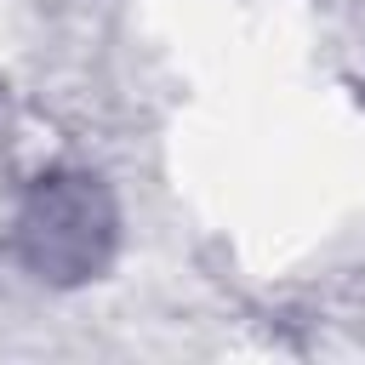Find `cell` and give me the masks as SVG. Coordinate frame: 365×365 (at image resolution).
I'll list each match as a JSON object with an SVG mask.
<instances>
[{
  "instance_id": "6da1fadb",
  "label": "cell",
  "mask_w": 365,
  "mask_h": 365,
  "mask_svg": "<svg viewBox=\"0 0 365 365\" xmlns=\"http://www.w3.org/2000/svg\"><path fill=\"white\" fill-rule=\"evenodd\" d=\"M23 262L40 279H86L114 251V205L97 188V177H40L23 217H17Z\"/></svg>"
}]
</instances>
